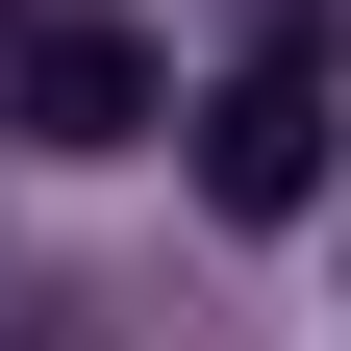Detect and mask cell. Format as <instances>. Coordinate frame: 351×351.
Here are the masks:
<instances>
[{
    "label": "cell",
    "instance_id": "cell-1",
    "mask_svg": "<svg viewBox=\"0 0 351 351\" xmlns=\"http://www.w3.org/2000/svg\"><path fill=\"white\" fill-rule=\"evenodd\" d=\"M201 201L226 226H301L326 201V25H251V75L201 101Z\"/></svg>",
    "mask_w": 351,
    "mask_h": 351
},
{
    "label": "cell",
    "instance_id": "cell-2",
    "mask_svg": "<svg viewBox=\"0 0 351 351\" xmlns=\"http://www.w3.org/2000/svg\"><path fill=\"white\" fill-rule=\"evenodd\" d=\"M0 125H25V151H125V125H151V51H125V25H25V51H0Z\"/></svg>",
    "mask_w": 351,
    "mask_h": 351
}]
</instances>
